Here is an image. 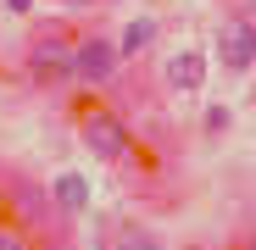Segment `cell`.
Wrapping results in <instances>:
<instances>
[{"mask_svg": "<svg viewBox=\"0 0 256 250\" xmlns=\"http://www.w3.org/2000/svg\"><path fill=\"white\" fill-rule=\"evenodd\" d=\"M72 50H78V39L67 28L34 33V45H28V78L39 83V89H62V83H72Z\"/></svg>", "mask_w": 256, "mask_h": 250, "instance_id": "6da1fadb", "label": "cell"}, {"mask_svg": "<svg viewBox=\"0 0 256 250\" xmlns=\"http://www.w3.org/2000/svg\"><path fill=\"white\" fill-rule=\"evenodd\" d=\"M78 139L90 145V156H95V161H122V156H128V145H134L128 122H122L117 111H106V106H90V111H84Z\"/></svg>", "mask_w": 256, "mask_h": 250, "instance_id": "7a4b0ae2", "label": "cell"}, {"mask_svg": "<svg viewBox=\"0 0 256 250\" xmlns=\"http://www.w3.org/2000/svg\"><path fill=\"white\" fill-rule=\"evenodd\" d=\"M218 56H223V72H245V67L256 61V22H250V17H228V22H223Z\"/></svg>", "mask_w": 256, "mask_h": 250, "instance_id": "3957f363", "label": "cell"}, {"mask_svg": "<svg viewBox=\"0 0 256 250\" xmlns=\"http://www.w3.org/2000/svg\"><path fill=\"white\" fill-rule=\"evenodd\" d=\"M112 67H117V45L112 39H78V50H72V78H84V83H106L112 78Z\"/></svg>", "mask_w": 256, "mask_h": 250, "instance_id": "277c9868", "label": "cell"}, {"mask_svg": "<svg viewBox=\"0 0 256 250\" xmlns=\"http://www.w3.org/2000/svg\"><path fill=\"white\" fill-rule=\"evenodd\" d=\"M167 83H173L178 95L200 89V83H206V56H200V50H178L173 61H167Z\"/></svg>", "mask_w": 256, "mask_h": 250, "instance_id": "5b68a950", "label": "cell"}, {"mask_svg": "<svg viewBox=\"0 0 256 250\" xmlns=\"http://www.w3.org/2000/svg\"><path fill=\"white\" fill-rule=\"evenodd\" d=\"M150 39H156V22H150V17H134V22L122 28V39H117V50H122V56H140V50L150 45Z\"/></svg>", "mask_w": 256, "mask_h": 250, "instance_id": "8992f818", "label": "cell"}, {"mask_svg": "<svg viewBox=\"0 0 256 250\" xmlns=\"http://www.w3.org/2000/svg\"><path fill=\"white\" fill-rule=\"evenodd\" d=\"M56 200L67 206V212H84V206H90V184H84L78 173H62L56 178Z\"/></svg>", "mask_w": 256, "mask_h": 250, "instance_id": "52a82bcc", "label": "cell"}, {"mask_svg": "<svg viewBox=\"0 0 256 250\" xmlns=\"http://www.w3.org/2000/svg\"><path fill=\"white\" fill-rule=\"evenodd\" d=\"M106 250H156V239H150L145 228H117Z\"/></svg>", "mask_w": 256, "mask_h": 250, "instance_id": "ba28073f", "label": "cell"}, {"mask_svg": "<svg viewBox=\"0 0 256 250\" xmlns=\"http://www.w3.org/2000/svg\"><path fill=\"white\" fill-rule=\"evenodd\" d=\"M206 134H228V106H212L206 111Z\"/></svg>", "mask_w": 256, "mask_h": 250, "instance_id": "9c48e42d", "label": "cell"}, {"mask_svg": "<svg viewBox=\"0 0 256 250\" xmlns=\"http://www.w3.org/2000/svg\"><path fill=\"white\" fill-rule=\"evenodd\" d=\"M0 250H34V245H28L17 228H0Z\"/></svg>", "mask_w": 256, "mask_h": 250, "instance_id": "30bf717a", "label": "cell"}, {"mask_svg": "<svg viewBox=\"0 0 256 250\" xmlns=\"http://www.w3.org/2000/svg\"><path fill=\"white\" fill-rule=\"evenodd\" d=\"M34 6V0H6V11H28Z\"/></svg>", "mask_w": 256, "mask_h": 250, "instance_id": "8fae6325", "label": "cell"}, {"mask_svg": "<svg viewBox=\"0 0 256 250\" xmlns=\"http://www.w3.org/2000/svg\"><path fill=\"white\" fill-rule=\"evenodd\" d=\"M62 6H67V11H84V6H90V0H62Z\"/></svg>", "mask_w": 256, "mask_h": 250, "instance_id": "7c38bea8", "label": "cell"}, {"mask_svg": "<svg viewBox=\"0 0 256 250\" xmlns=\"http://www.w3.org/2000/svg\"><path fill=\"white\" fill-rule=\"evenodd\" d=\"M0 228H6V195H0Z\"/></svg>", "mask_w": 256, "mask_h": 250, "instance_id": "4fadbf2b", "label": "cell"}, {"mask_svg": "<svg viewBox=\"0 0 256 250\" xmlns=\"http://www.w3.org/2000/svg\"><path fill=\"white\" fill-rule=\"evenodd\" d=\"M245 250H256V228H250V239H245Z\"/></svg>", "mask_w": 256, "mask_h": 250, "instance_id": "5bb4252c", "label": "cell"}]
</instances>
